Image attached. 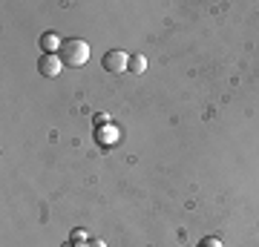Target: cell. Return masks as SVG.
Here are the masks:
<instances>
[{
	"mask_svg": "<svg viewBox=\"0 0 259 247\" xmlns=\"http://www.w3.org/2000/svg\"><path fill=\"white\" fill-rule=\"evenodd\" d=\"M61 61H64V66H83L87 61H90V43L87 40H81V37H69V40H64V46H61Z\"/></svg>",
	"mask_w": 259,
	"mask_h": 247,
	"instance_id": "1",
	"label": "cell"
},
{
	"mask_svg": "<svg viewBox=\"0 0 259 247\" xmlns=\"http://www.w3.org/2000/svg\"><path fill=\"white\" fill-rule=\"evenodd\" d=\"M127 64H130V55L121 52V49H110V52H104V58H101V66L112 75L127 72Z\"/></svg>",
	"mask_w": 259,
	"mask_h": 247,
	"instance_id": "2",
	"label": "cell"
},
{
	"mask_svg": "<svg viewBox=\"0 0 259 247\" xmlns=\"http://www.w3.org/2000/svg\"><path fill=\"white\" fill-rule=\"evenodd\" d=\"M61 69H64L61 55H40V61H37V72L44 75V78H58Z\"/></svg>",
	"mask_w": 259,
	"mask_h": 247,
	"instance_id": "3",
	"label": "cell"
},
{
	"mask_svg": "<svg viewBox=\"0 0 259 247\" xmlns=\"http://www.w3.org/2000/svg\"><path fill=\"white\" fill-rule=\"evenodd\" d=\"M37 43H40V49H44V55H58V52H61V46H64V40H61L55 32H44Z\"/></svg>",
	"mask_w": 259,
	"mask_h": 247,
	"instance_id": "4",
	"label": "cell"
},
{
	"mask_svg": "<svg viewBox=\"0 0 259 247\" xmlns=\"http://www.w3.org/2000/svg\"><path fill=\"white\" fill-rule=\"evenodd\" d=\"M144 69H147V58H144V55H130L127 72H133V75H144Z\"/></svg>",
	"mask_w": 259,
	"mask_h": 247,
	"instance_id": "5",
	"label": "cell"
},
{
	"mask_svg": "<svg viewBox=\"0 0 259 247\" xmlns=\"http://www.w3.org/2000/svg\"><path fill=\"white\" fill-rule=\"evenodd\" d=\"M199 247H222V241H219V238H210V236H207V238H202V244H199Z\"/></svg>",
	"mask_w": 259,
	"mask_h": 247,
	"instance_id": "6",
	"label": "cell"
},
{
	"mask_svg": "<svg viewBox=\"0 0 259 247\" xmlns=\"http://www.w3.org/2000/svg\"><path fill=\"white\" fill-rule=\"evenodd\" d=\"M75 238H78V241H83V238H87V233H83V230H78V233H72V241Z\"/></svg>",
	"mask_w": 259,
	"mask_h": 247,
	"instance_id": "7",
	"label": "cell"
}]
</instances>
